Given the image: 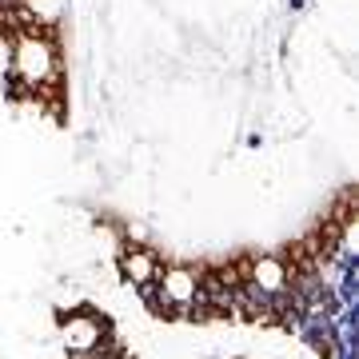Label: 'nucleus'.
I'll return each mask as SVG.
<instances>
[{"mask_svg":"<svg viewBox=\"0 0 359 359\" xmlns=\"http://www.w3.org/2000/svg\"><path fill=\"white\" fill-rule=\"evenodd\" d=\"M13 68L28 88H40L48 76H56V48L48 40V28H32L16 40L13 48Z\"/></svg>","mask_w":359,"mask_h":359,"instance_id":"nucleus-1","label":"nucleus"},{"mask_svg":"<svg viewBox=\"0 0 359 359\" xmlns=\"http://www.w3.org/2000/svg\"><path fill=\"white\" fill-rule=\"evenodd\" d=\"M116 264H120V276L132 287H144V283H156V271H160V256L152 248H120L116 252Z\"/></svg>","mask_w":359,"mask_h":359,"instance_id":"nucleus-2","label":"nucleus"},{"mask_svg":"<svg viewBox=\"0 0 359 359\" xmlns=\"http://www.w3.org/2000/svg\"><path fill=\"white\" fill-rule=\"evenodd\" d=\"M292 280V271L283 264V256H252L248 259V283H256L264 295H280Z\"/></svg>","mask_w":359,"mask_h":359,"instance_id":"nucleus-3","label":"nucleus"},{"mask_svg":"<svg viewBox=\"0 0 359 359\" xmlns=\"http://www.w3.org/2000/svg\"><path fill=\"white\" fill-rule=\"evenodd\" d=\"M65 347L68 355H80V351H96V344L104 339V323L96 320V316H88V311H76V316H68L65 323Z\"/></svg>","mask_w":359,"mask_h":359,"instance_id":"nucleus-4","label":"nucleus"},{"mask_svg":"<svg viewBox=\"0 0 359 359\" xmlns=\"http://www.w3.org/2000/svg\"><path fill=\"white\" fill-rule=\"evenodd\" d=\"M13 68V44H8V36H0V72H8Z\"/></svg>","mask_w":359,"mask_h":359,"instance_id":"nucleus-5","label":"nucleus"}]
</instances>
